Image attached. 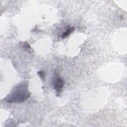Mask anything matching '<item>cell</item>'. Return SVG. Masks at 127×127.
<instances>
[{"label":"cell","mask_w":127,"mask_h":127,"mask_svg":"<svg viewBox=\"0 0 127 127\" xmlns=\"http://www.w3.org/2000/svg\"><path fill=\"white\" fill-rule=\"evenodd\" d=\"M74 30V28L73 27H67L65 31L62 34V38H65L67 37L71 33H72Z\"/></svg>","instance_id":"3957f363"},{"label":"cell","mask_w":127,"mask_h":127,"mask_svg":"<svg viewBox=\"0 0 127 127\" xmlns=\"http://www.w3.org/2000/svg\"><path fill=\"white\" fill-rule=\"evenodd\" d=\"M64 84V81L63 78L59 76L58 73H56L53 81V86L58 95H59L62 91Z\"/></svg>","instance_id":"7a4b0ae2"},{"label":"cell","mask_w":127,"mask_h":127,"mask_svg":"<svg viewBox=\"0 0 127 127\" xmlns=\"http://www.w3.org/2000/svg\"><path fill=\"white\" fill-rule=\"evenodd\" d=\"M30 96L27 86L21 84L15 87V89L9 95L5 100L8 103L21 102L27 100Z\"/></svg>","instance_id":"6da1fadb"},{"label":"cell","mask_w":127,"mask_h":127,"mask_svg":"<svg viewBox=\"0 0 127 127\" xmlns=\"http://www.w3.org/2000/svg\"><path fill=\"white\" fill-rule=\"evenodd\" d=\"M38 74L39 75V76L42 78H44V73L43 72V71H39L38 72Z\"/></svg>","instance_id":"277c9868"}]
</instances>
